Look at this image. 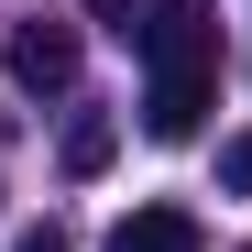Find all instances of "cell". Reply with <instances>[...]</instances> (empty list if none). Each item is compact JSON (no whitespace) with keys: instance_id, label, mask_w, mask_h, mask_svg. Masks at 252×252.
Masks as SVG:
<instances>
[{"instance_id":"1","label":"cell","mask_w":252,"mask_h":252,"mask_svg":"<svg viewBox=\"0 0 252 252\" xmlns=\"http://www.w3.org/2000/svg\"><path fill=\"white\" fill-rule=\"evenodd\" d=\"M208 110H220V22L164 0L154 33H143V132L154 143H197Z\"/></svg>"},{"instance_id":"2","label":"cell","mask_w":252,"mask_h":252,"mask_svg":"<svg viewBox=\"0 0 252 252\" xmlns=\"http://www.w3.org/2000/svg\"><path fill=\"white\" fill-rule=\"evenodd\" d=\"M22 99H66L77 88V22H11V44H0Z\"/></svg>"},{"instance_id":"3","label":"cell","mask_w":252,"mask_h":252,"mask_svg":"<svg viewBox=\"0 0 252 252\" xmlns=\"http://www.w3.org/2000/svg\"><path fill=\"white\" fill-rule=\"evenodd\" d=\"M110 252H208V230H197V208L154 197V208H132V220L110 230Z\"/></svg>"},{"instance_id":"4","label":"cell","mask_w":252,"mask_h":252,"mask_svg":"<svg viewBox=\"0 0 252 252\" xmlns=\"http://www.w3.org/2000/svg\"><path fill=\"white\" fill-rule=\"evenodd\" d=\"M110 154H121V121H110V110H77V121H66V176H99Z\"/></svg>"},{"instance_id":"5","label":"cell","mask_w":252,"mask_h":252,"mask_svg":"<svg viewBox=\"0 0 252 252\" xmlns=\"http://www.w3.org/2000/svg\"><path fill=\"white\" fill-rule=\"evenodd\" d=\"M220 187H230V197H252V132H230V143H220Z\"/></svg>"},{"instance_id":"6","label":"cell","mask_w":252,"mask_h":252,"mask_svg":"<svg viewBox=\"0 0 252 252\" xmlns=\"http://www.w3.org/2000/svg\"><path fill=\"white\" fill-rule=\"evenodd\" d=\"M11 252H66V230H55V220H33V230H22Z\"/></svg>"}]
</instances>
